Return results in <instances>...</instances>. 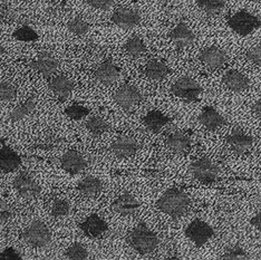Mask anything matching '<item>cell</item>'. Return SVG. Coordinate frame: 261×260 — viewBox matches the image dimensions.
Returning a JSON list of instances; mask_svg holds the SVG:
<instances>
[{"mask_svg":"<svg viewBox=\"0 0 261 260\" xmlns=\"http://www.w3.org/2000/svg\"><path fill=\"white\" fill-rule=\"evenodd\" d=\"M190 206V197L181 189H170L158 201V208L172 219H179Z\"/></svg>","mask_w":261,"mask_h":260,"instance_id":"obj_1","label":"cell"},{"mask_svg":"<svg viewBox=\"0 0 261 260\" xmlns=\"http://www.w3.org/2000/svg\"><path fill=\"white\" fill-rule=\"evenodd\" d=\"M127 242L136 252L149 255L156 250L160 241L158 236L149 227L144 223H140L129 232Z\"/></svg>","mask_w":261,"mask_h":260,"instance_id":"obj_2","label":"cell"},{"mask_svg":"<svg viewBox=\"0 0 261 260\" xmlns=\"http://www.w3.org/2000/svg\"><path fill=\"white\" fill-rule=\"evenodd\" d=\"M228 25L236 34L240 36H248L260 28L261 20L249 11L240 10L230 17Z\"/></svg>","mask_w":261,"mask_h":260,"instance_id":"obj_3","label":"cell"},{"mask_svg":"<svg viewBox=\"0 0 261 260\" xmlns=\"http://www.w3.org/2000/svg\"><path fill=\"white\" fill-rule=\"evenodd\" d=\"M185 233L187 238L195 247L200 248L206 245L213 238V236H215V229L204 220L197 218V219L192 220L188 224L185 230Z\"/></svg>","mask_w":261,"mask_h":260,"instance_id":"obj_4","label":"cell"},{"mask_svg":"<svg viewBox=\"0 0 261 260\" xmlns=\"http://www.w3.org/2000/svg\"><path fill=\"white\" fill-rule=\"evenodd\" d=\"M22 238L34 248H44L50 242L51 232L43 221L36 220L29 224L23 231Z\"/></svg>","mask_w":261,"mask_h":260,"instance_id":"obj_5","label":"cell"},{"mask_svg":"<svg viewBox=\"0 0 261 260\" xmlns=\"http://www.w3.org/2000/svg\"><path fill=\"white\" fill-rule=\"evenodd\" d=\"M171 92L177 98L185 100L187 103H191L197 102L199 99L201 93H202V88L193 79L189 76H183L172 85Z\"/></svg>","mask_w":261,"mask_h":260,"instance_id":"obj_6","label":"cell"},{"mask_svg":"<svg viewBox=\"0 0 261 260\" xmlns=\"http://www.w3.org/2000/svg\"><path fill=\"white\" fill-rule=\"evenodd\" d=\"M191 173L195 180L203 185H212L219 178L218 167L206 157L200 158L191 164Z\"/></svg>","mask_w":261,"mask_h":260,"instance_id":"obj_7","label":"cell"},{"mask_svg":"<svg viewBox=\"0 0 261 260\" xmlns=\"http://www.w3.org/2000/svg\"><path fill=\"white\" fill-rule=\"evenodd\" d=\"M142 94L130 84L122 85L114 94V100L124 110H130L142 102Z\"/></svg>","mask_w":261,"mask_h":260,"instance_id":"obj_8","label":"cell"},{"mask_svg":"<svg viewBox=\"0 0 261 260\" xmlns=\"http://www.w3.org/2000/svg\"><path fill=\"white\" fill-rule=\"evenodd\" d=\"M14 187L19 196L26 200L36 198L41 191L38 183L26 172H21L16 176Z\"/></svg>","mask_w":261,"mask_h":260,"instance_id":"obj_9","label":"cell"},{"mask_svg":"<svg viewBox=\"0 0 261 260\" xmlns=\"http://www.w3.org/2000/svg\"><path fill=\"white\" fill-rule=\"evenodd\" d=\"M141 14L130 8H120L112 15V22L122 29H132L141 22Z\"/></svg>","mask_w":261,"mask_h":260,"instance_id":"obj_10","label":"cell"},{"mask_svg":"<svg viewBox=\"0 0 261 260\" xmlns=\"http://www.w3.org/2000/svg\"><path fill=\"white\" fill-rule=\"evenodd\" d=\"M253 143V139L250 135H247L243 133L241 129L237 128L234 131L230 133L229 137L227 138V144L229 145L231 152L234 155L241 157L250 149Z\"/></svg>","mask_w":261,"mask_h":260,"instance_id":"obj_11","label":"cell"},{"mask_svg":"<svg viewBox=\"0 0 261 260\" xmlns=\"http://www.w3.org/2000/svg\"><path fill=\"white\" fill-rule=\"evenodd\" d=\"M199 58L205 66L211 69L221 68L228 62V55L225 54L224 50L217 46L206 47L201 51Z\"/></svg>","mask_w":261,"mask_h":260,"instance_id":"obj_12","label":"cell"},{"mask_svg":"<svg viewBox=\"0 0 261 260\" xmlns=\"http://www.w3.org/2000/svg\"><path fill=\"white\" fill-rule=\"evenodd\" d=\"M62 169L69 174H80L87 167V161L80 152L70 150L65 153L61 160Z\"/></svg>","mask_w":261,"mask_h":260,"instance_id":"obj_13","label":"cell"},{"mask_svg":"<svg viewBox=\"0 0 261 260\" xmlns=\"http://www.w3.org/2000/svg\"><path fill=\"white\" fill-rule=\"evenodd\" d=\"M58 66L59 64L56 57L53 56L48 51L40 53L36 60L32 63V67L41 75H44L45 77H50L54 75L58 69Z\"/></svg>","mask_w":261,"mask_h":260,"instance_id":"obj_14","label":"cell"},{"mask_svg":"<svg viewBox=\"0 0 261 260\" xmlns=\"http://www.w3.org/2000/svg\"><path fill=\"white\" fill-rule=\"evenodd\" d=\"M140 208V202L136 198L129 192H124L118 196L112 204V209L116 214L121 216H130L134 215Z\"/></svg>","mask_w":261,"mask_h":260,"instance_id":"obj_15","label":"cell"},{"mask_svg":"<svg viewBox=\"0 0 261 260\" xmlns=\"http://www.w3.org/2000/svg\"><path fill=\"white\" fill-rule=\"evenodd\" d=\"M140 147L141 145L136 140L128 137H123L113 142L111 151L117 158L125 159L136 154V152L140 150Z\"/></svg>","mask_w":261,"mask_h":260,"instance_id":"obj_16","label":"cell"},{"mask_svg":"<svg viewBox=\"0 0 261 260\" xmlns=\"http://www.w3.org/2000/svg\"><path fill=\"white\" fill-rule=\"evenodd\" d=\"M170 38L179 49L191 46L195 40L194 33L185 22H179L172 29L170 33Z\"/></svg>","mask_w":261,"mask_h":260,"instance_id":"obj_17","label":"cell"},{"mask_svg":"<svg viewBox=\"0 0 261 260\" xmlns=\"http://www.w3.org/2000/svg\"><path fill=\"white\" fill-rule=\"evenodd\" d=\"M80 227L82 231L91 238H98L108 231L109 226L104 219H102L97 215H91L86 218L85 221H83Z\"/></svg>","mask_w":261,"mask_h":260,"instance_id":"obj_18","label":"cell"},{"mask_svg":"<svg viewBox=\"0 0 261 260\" xmlns=\"http://www.w3.org/2000/svg\"><path fill=\"white\" fill-rule=\"evenodd\" d=\"M223 84L227 86L231 92L240 93L246 91L250 85L249 79L245 74H242L239 70L229 69L223 75Z\"/></svg>","mask_w":261,"mask_h":260,"instance_id":"obj_19","label":"cell"},{"mask_svg":"<svg viewBox=\"0 0 261 260\" xmlns=\"http://www.w3.org/2000/svg\"><path fill=\"white\" fill-rule=\"evenodd\" d=\"M120 77V69L112 61H105L97 67L95 79L103 85L109 86L115 83Z\"/></svg>","mask_w":261,"mask_h":260,"instance_id":"obj_20","label":"cell"},{"mask_svg":"<svg viewBox=\"0 0 261 260\" xmlns=\"http://www.w3.org/2000/svg\"><path fill=\"white\" fill-rule=\"evenodd\" d=\"M200 122L207 131H216V129L222 127L227 123L224 117L212 106H206L201 112Z\"/></svg>","mask_w":261,"mask_h":260,"instance_id":"obj_21","label":"cell"},{"mask_svg":"<svg viewBox=\"0 0 261 260\" xmlns=\"http://www.w3.org/2000/svg\"><path fill=\"white\" fill-rule=\"evenodd\" d=\"M21 164V159L8 145H4L0 149V170L4 172H13Z\"/></svg>","mask_w":261,"mask_h":260,"instance_id":"obj_22","label":"cell"},{"mask_svg":"<svg viewBox=\"0 0 261 260\" xmlns=\"http://www.w3.org/2000/svg\"><path fill=\"white\" fill-rule=\"evenodd\" d=\"M49 87L59 99H66L72 93L74 85L66 76L59 75L50 81Z\"/></svg>","mask_w":261,"mask_h":260,"instance_id":"obj_23","label":"cell"},{"mask_svg":"<svg viewBox=\"0 0 261 260\" xmlns=\"http://www.w3.org/2000/svg\"><path fill=\"white\" fill-rule=\"evenodd\" d=\"M143 122H144L145 127L149 129V131L153 133H158L161 131L167 124H169L170 119L167 115L163 114L162 112L153 110V111H150L149 113L144 116Z\"/></svg>","mask_w":261,"mask_h":260,"instance_id":"obj_24","label":"cell"},{"mask_svg":"<svg viewBox=\"0 0 261 260\" xmlns=\"http://www.w3.org/2000/svg\"><path fill=\"white\" fill-rule=\"evenodd\" d=\"M190 145H191V140L187 134L182 132L172 133L167 139V146L171 152L175 153V154L186 153L190 149Z\"/></svg>","mask_w":261,"mask_h":260,"instance_id":"obj_25","label":"cell"},{"mask_svg":"<svg viewBox=\"0 0 261 260\" xmlns=\"http://www.w3.org/2000/svg\"><path fill=\"white\" fill-rule=\"evenodd\" d=\"M103 189V183L100 182L99 179H97L96 176L93 175H88L86 178L83 179L79 186H77V190L80 191L82 196L84 197H95L102 191Z\"/></svg>","mask_w":261,"mask_h":260,"instance_id":"obj_26","label":"cell"},{"mask_svg":"<svg viewBox=\"0 0 261 260\" xmlns=\"http://www.w3.org/2000/svg\"><path fill=\"white\" fill-rule=\"evenodd\" d=\"M169 67L168 65L162 61L153 60L146 64L144 68V73L146 77H149L152 81H162L169 75Z\"/></svg>","mask_w":261,"mask_h":260,"instance_id":"obj_27","label":"cell"},{"mask_svg":"<svg viewBox=\"0 0 261 260\" xmlns=\"http://www.w3.org/2000/svg\"><path fill=\"white\" fill-rule=\"evenodd\" d=\"M36 108V100L35 98H28L25 102L19 104L17 108H15L9 115V119L11 122H18L23 120L29 114L33 113V111Z\"/></svg>","mask_w":261,"mask_h":260,"instance_id":"obj_28","label":"cell"},{"mask_svg":"<svg viewBox=\"0 0 261 260\" xmlns=\"http://www.w3.org/2000/svg\"><path fill=\"white\" fill-rule=\"evenodd\" d=\"M86 128L94 137H99L109 131V124L99 116H93L86 122Z\"/></svg>","mask_w":261,"mask_h":260,"instance_id":"obj_29","label":"cell"},{"mask_svg":"<svg viewBox=\"0 0 261 260\" xmlns=\"http://www.w3.org/2000/svg\"><path fill=\"white\" fill-rule=\"evenodd\" d=\"M124 49H125V51L129 56L139 57L142 54H144L146 47H145L144 41L142 40V38H140L138 36H133L129 39H127L125 45H124Z\"/></svg>","mask_w":261,"mask_h":260,"instance_id":"obj_30","label":"cell"},{"mask_svg":"<svg viewBox=\"0 0 261 260\" xmlns=\"http://www.w3.org/2000/svg\"><path fill=\"white\" fill-rule=\"evenodd\" d=\"M199 7L207 15H218L224 9L225 0H198Z\"/></svg>","mask_w":261,"mask_h":260,"instance_id":"obj_31","label":"cell"},{"mask_svg":"<svg viewBox=\"0 0 261 260\" xmlns=\"http://www.w3.org/2000/svg\"><path fill=\"white\" fill-rule=\"evenodd\" d=\"M13 37L16 40L23 41V43H32V41H36L39 36L34 28L25 25L17 28L13 34Z\"/></svg>","mask_w":261,"mask_h":260,"instance_id":"obj_32","label":"cell"},{"mask_svg":"<svg viewBox=\"0 0 261 260\" xmlns=\"http://www.w3.org/2000/svg\"><path fill=\"white\" fill-rule=\"evenodd\" d=\"M67 28L70 33H73L77 36H83V35H86L90 31V23L86 20L80 18V17H76V18L70 19L67 22Z\"/></svg>","mask_w":261,"mask_h":260,"instance_id":"obj_33","label":"cell"},{"mask_svg":"<svg viewBox=\"0 0 261 260\" xmlns=\"http://www.w3.org/2000/svg\"><path fill=\"white\" fill-rule=\"evenodd\" d=\"M220 260H249L251 259L249 257L247 251L240 246H232L228 248L227 250L222 253V256L219 258Z\"/></svg>","mask_w":261,"mask_h":260,"instance_id":"obj_34","label":"cell"},{"mask_svg":"<svg viewBox=\"0 0 261 260\" xmlns=\"http://www.w3.org/2000/svg\"><path fill=\"white\" fill-rule=\"evenodd\" d=\"M65 256L69 260H86L88 259V250L81 244H73L68 247V249L65 252Z\"/></svg>","mask_w":261,"mask_h":260,"instance_id":"obj_35","label":"cell"},{"mask_svg":"<svg viewBox=\"0 0 261 260\" xmlns=\"http://www.w3.org/2000/svg\"><path fill=\"white\" fill-rule=\"evenodd\" d=\"M70 211V204L65 199H56L51 204L50 212L56 218H62L67 216Z\"/></svg>","mask_w":261,"mask_h":260,"instance_id":"obj_36","label":"cell"},{"mask_svg":"<svg viewBox=\"0 0 261 260\" xmlns=\"http://www.w3.org/2000/svg\"><path fill=\"white\" fill-rule=\"evenodd\" d=\"M65 112H66L69 119H72L74 121H81L83 119H85V117L90 114V110L80 104H73L68 106Z\"/></svg>","mask_w":261,"mask_h":260,"instance_id":"obj_37","label":"cell"},{"mask_svg":"<svg viewBox=\"0 0 261 260\" xmlns=\"http://www.w3.org/2000/svg\"><path fill=\"white\" fill-rule=\"evenodd\" d=\"M16 95V88L13 85L7 82L0 83V99L4 102H10V100L15 99Z\"/></svg>","mask_w":261,"mask_h":260,"instance_id":"obj_38","label":"cell"},{"mask_svg":"<svg viewBox=\"0 0 261 260\" xmlns=\"http://www.w3.org/2000/svg\"><path fill=\"white\" fill-rule=\"evenodd\" d=\"M248 61L251 63L261 66V44L252 47V48L249 49L246 54Z\"/></svg>","mask_w":261,"mask_h":260,"instance_id":"obj_39","label":"cell"},{"mask_svg":"<svg viewBox=\"0 0 261 260\" xmlns=\"http://www.w3.org/2000/svg\"><path fill=\"white\" fill-rule=\"evenodd\" d=\"M13 209L4 200H0V222H7L13 217Z\"/></svg>","mask_w":261,"mask_h":260,"instance_id":"obj_40","label":"cell"},{"mask_svg":"<svg viewBox=\"0 0 261 260\" xmlns=\"http://www.w3.org/2000/svg\"><path fill=\"white\" fill-rule=\"evenodd\" d=\"M87 3L92 8L97 9V10H102V11L109 10L110 8H112L113 4H114L113 0H88Z\"/></svg>","mask_w":261,"mask_h":260,"instance_id":"obj_41","label":"cell"},{"mask_svg":"<svg viewBox=\"0 0 261 260\" xmlns=\"http://www.w3.org/2000/svg\"><path fill=\"white\" fill-rule=\"evenodd\" d=\"M21 253L14 249L13 247H8L0 253V260H21Z\"/></svg>","mask_w":261,"mask_h":260,"instance_id":"obj_42","label":"cell"},{"mask_svg":"<svg viewBox=\"0 0 261 260\" xmlns=\"http://www.w3.org/2000/svg\"><path fill=\"white\" fill-rule=\"evenodd\" d=\"M15 18V13L8 7H0V22H9Z\"/></svg>","mask_w":261,"mask_h":260,"instance_id":"obj_43","label":"cell"},{"mask_svg":"<svg viewBox=\"0 0 261 260\" xmlns=\"http://www.w3.org/2000/svg\"><path fill=\"white\" fill-rule=\"evenodd\" d=\"M250 224L253 228H256L258 231L261 233V210L258 212V214H256L251 218Z\"/></svg>","mask_w":261,"mask_h":260,"instance_id":"obj_44","label":"cell"},{"mask_svg":"<svg viewBox=\"0 0 261 260\" xmlns=\"http://www.w3.org/2000/svg\"><path fill=\"white\" fill-rule=\"evenodd\" d=\"M252 111L258 119H261V97L252 106Z\"/></svg>","mask_w":261,"mask_h":260,"instance_id":"obj_45","label":"cell"},{"mask_svg":"<svg viewBox=\"0 0 261 260\" xmlns=\"http://www.w3.org/2000/svg\"><path fill=\"white\" fill-rule=\"evenodd\" d=\"M4 53H5V48H4L2 45H0V57L4 55Z\"/></svg>","mask_w":261,"mask_h":260,"instance_id":"obj_46","label":"cell"},{"mask_svg":"<svg viewBox=\"0 0 261 260\" xmlns=\"http://www.w3.org/2000/svg\"><path fill=\"white\" fill-rule=\"evenodd\" d=\"M168 259H180V257H175V256H171V257H168Z\"/></svg>","mask_w":261,"mask_h":260,"instance_id":"obj_47","label":"cell"},{"mask_svg":"<svg viewBox=\"0 0 261 260\" xmlns=\"http://www.w3.org/2000/svg\"><path fill=\"white\" fill-rule=\"evenodd\" d=\"M20 2H28V0H20Z\"/></svg>","mask_w":261,"mask_h":260,"instance_id":"obj_48","label":"cell"}]
</instances>
